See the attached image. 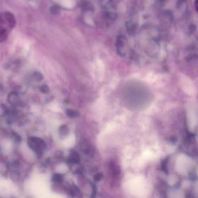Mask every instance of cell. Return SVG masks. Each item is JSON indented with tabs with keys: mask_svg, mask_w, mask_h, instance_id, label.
I'll list each match as a JSON object with an SVG mask.
<instances>
[{
	"mask_svg": "<svg viewBox=\"0 0 198 198\" xmlns=\"http://www.w3.org/2000/svg\"><path fill=\"white\" fill-rule=\"evenodd\" d=\"M117 52L120 56H125L128 50L127 40L125 36H119L116 42Z\"/></svg>",
	"mask_w": 198,
	"mask_h": 198,
	"instance_id": "cell-2",
	"label": "cell"
},
{
	"mask_svg": "<svg viewBox=\"0 0 198 198\" xmlns=\"http://www.w3.org/2000/svg\"><path fill=\"white\" fill-rule=\"evenodd\" d=\"M40 91L43 93L47 94L50 91V88L46 85H43L40 87Z\"/></svg>",
	"mask_w": 198,
	"mask_h": 198,
	"instance_id": "cell-13",
	"label": "cell"
},
{
	"mask_svg": "<svg viewBox=\"0 0 198 198\" xmlns=\"http://www.w3.org/2000/svg\"><path fill=\"white\" fill-rule=\"evenodd\" d=\"M8 34V30L0 27V43L4 42L7 40Z\"/></svg>",
	"mask_w": 198,
	"mask_h": 198,
	"instance_id": "cell-6",
	"label": "cell"
},
{
	"mask_svg": "<svg viewBox=\"0 0 198 198\" xmlns=\"http://www.w3.org/2000/svg\"><path fill=\"white\" fill-rule=\"evenodd\" d=\"M63 176L60 174H54L52 177V179L53 182L55 183H61L63 181Z\"/></svg>",
	"mask_w": 198,
	"mask_h": 198,
	"instance_id": "cell-10",
	"label": "cell"
},
{
	"mask_svg": "<svg viewBox=\"0 0 198 198\" xmlns=\"http://www.w3.org/2000/svg\"><path fill=\"white\" fill-rule=\"evenodd\" d=\"M165 1V0H157V1H156V3H157V4H158V5H162L163 4H164Z\"/></svg>",
	"mask_w": 198,
	"mask_h": 198,
	"instance_id": "cell-15",
	"label": "cell"
},
{
	"mask_svg": "<svg viewBox=\"0 0 198 198\" xmlns=\"http://www.w3.org/2000/svg\"><path fill=\"white\" fill-rule=\"evenodd\" d=\"M60 135V137H65L68 134L69 132V130L68 128L66 125H62L60 128L59 130Z\"/></svg>",
	"mask_w": 198,
	"mask_h": 198,
	"instance_id": "cell-9",
	"label": "cell"
},
{
	"mask_svg": "<svg viewBox=\"0 0 198 198\" xmlns=\"http://www.w3.org/2000/svg\"><path fill=\"white\" fill-rule=\"evenodd\" d=\"M50 12L53 15H58L60 12V7L58 5H53L50 9Z\"/></svg>",
	"mask_w": 198,
	"mask_h": 198,
	"instance_id": "cell-11",
	"label": "cell"
},
{
	"mask_svg": "<svg viewBox=\"0 0 198 198\" xmlns=\"http://www.w3.org/2000/svg\"><path fill=\"white\" fill-rule=\"evenodd\" d=\"M9 102L12 105H16L19 102L18 94L16 92H11L8 95Z\"/></svg>",
	"mask_w": 198,
	"mask_h": 198,
	"instance_id": "cell-4",
	"label": "cell"
},
{
	"mask_svg": "<svg viewBox=\"0 0 198 198\" xmlns=\"http://www.w3.org/2000/svg\"><path fill=\"white\" fill-rule=\"evenodd\" d=\"M66 114L70 118H77L79 115V113L76 111H74L72 109H67L66 111Z\"/></svg>",
	"mask_w": 198,
	"mask_h": 198,
	"instance_id": "cell-8",
	"label": "cell"
},
{
	"mask_svg": "<svg viewBox=\"0 0 198 198\" xmlns=\"http://www.w3.org/2000/svg\"><path fill=\"white\" fill-rule=\"evenodd\" d=\"M127 28L128 32L133 34V33H135L137 30V25L132 22H128L127 24Z\"/></svg>",
	"mask_w": 198,
	"mask_h": 198,
	"instance_id": "cell-7",
	"label": "cell"
},
{
	"mask_svg": "<svg viewBox=\"0 0 198 198\" xmlns=\"http://www.w3.org/2000/svg\"><path fill=\"white\" fill-rule=\"evenodd\" d=\"M102 174L99 173V174H97V175L95 176V178H95V180L96 181H99L100 179H102Z\"/></svg>",
	"mask_w": 198,
	"mask_h": 198,
	"instance_id": "cell-14",
	"label": "cell"
},
{
	"mask_svg": "<svg viewBox=\"0 0 198 198\" xmlns=\"http://www.w3.org/2000/svg\"><path fill=\"white\" fill-rule=\"evenodd\" d=\"M33 77L34 79L36 80V81H40L42 80L43 79V75L39 72H35L33 73Z\"/></svg>",
	"mask_w": 198,
	"mask_h": 198,
	"instance_id": "cell-12",
	"label": "cell"
},
{
	"mask_svg": "<svg viewBox=\"0 0 198 198\" xmlns=\"http://www.w3.org/2000/svg\"><path fill=\"white\" fill-rule=\"evenodd\" d=\"M69 160L71 163H79L80 159L79 154L77 152H74V151L71 152L70 158H69Z\"/></svg>",
	"mask_w": 198,
	"mask_h": 198,
	"instance_id": "cell-5",
	"label": "cell"
},
{
	"mask_svg": "<svg viewBox=\"0 0 198 198\" xmlns=\"http://www.w3.org/2000/svg\"><path fill=\"white\" fill-rule=\"evenodd\" d=\"M4 15L5 18V20H7L8 25L9 27V28L13 29L16 24V20L13 14H12L11 12H7L4 13Z\"/></svg>",
	"mask_w": 198,
	"mask_h": 198,
	"instance_id": "cell-3",
	"label": "cell"
},
{
	"mask_svg": "<svg viewBox=\"0 0 198 198\" xmlns=\"http://www.w3.org/2000/svg\"><path fill=\"white\" fill-rule=\"evenodd\" d=\"M28 145L39 156H41L46 148V144L42 139L38 137H30L28 139Z\"/></svg>",
	"mask_w": 198,
	"mask_h": 198,
	"instance_id": "cell-1",
	"label": "cell"
}]
</instances>
